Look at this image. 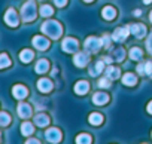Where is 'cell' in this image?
<instances>
[{"label":"cell","instance_id":"1","mask_svg":"<svg viewBox=\"0 0 152 144\" xmlns=\"http://www.w3.org/2000/svg\"><path fill=\"white\" fill-rule=\"evenodd\" d=\"M42 31L45 34H48L49 37H52V39H58L63 33V28L58 24V21H46L42 25Z\"/></svg>","mask_w":152,"mask_h":144},{"label":"cell","instance_id":"2","mask_svg":"<svg viewBox=\"0 0 152 144\" xmlns=\"http://www.w3.org/2000/svg\"><path fill=\"white\" fill-rule=\"evenodd\" d=\"M21 17L24 21H33L36 18V6H34V2L33 0H28V2L23 6V11H21Z\"/></svg>","mask_w":152,"mask_h":144},{"label":"cell","instance_id":"3","mask_svg":"<svg viewBox=\"0 0 152 144\" xmlns=\"http://www.w3.org/2000/svg\"><path fill=\"white\" fill-rule=\"evenodd\" d=\"M78 48H79V43H78V40H76V39H73V37L64 39V42H63V51H66L69 54H73V52L78 51Z\"/></svg>","mask_w":152,"mask_h":144},{"label":"cell","instance_id":"4","mask_svg":"<svg viewBox=\"0 0 152 144\" xmlns=\"http://www.w3.org/2000/svg\"><path fill=\"white\" fill-rule=\"evenodd\" d=\"M102 45H103V42L100 39H97V37H88L87 42H85V49L88 52H97L102 48Z\"/></svg>","mask_w":152,"mask_h":144},{"label":"cell","instance_id":"5","mask_svg":"<svg viewBox=\"0 0 152 144\" xmlns=\"http://www.w3.org/2000/svg\"><path fill=\"white\" fill-rule=\"evenodd\" d=\"M45 135H46V140L51 141V143H58V141H61V132H60L57 128H49V129H46Z\"/></svg>","mask_w":152,"mask_h":144},{"label":"cell","instance_id":"6","mask_svg":"<svg viewBox=\"0 0 152 144\" xmlns=\"http://www.w3.org/2000/svg\"><path fill=\"white\" fill-rule=\"evenodd\" d=\"M5 21L8 25L11 27H17L18 25V15L14 9H8V12L5 14Z\"/></svg>","mask_w":152,"mask_h":144},{"label":"cell","instance_id":"7","mask_svg":"<svg viewBox=\"0 0 152 144\" xmlns=\"http://www.w3.org/2000/svg\"><path fill=\"white\" fill-rule=\"evenodd\" d=\"M88 61H90V56L85 52L84 54H76V56H73V62L78 67H85L88 64Z\"/></svg>","mask_w":152,"mask_h":144},{"label":"cell","instance_id":"8","mask_svg":"<svg viewBox=\"0 0 152 144\" xmlns=\"http://www.w3.org/2000/svg\"><path fill=\"white\" fill-rule=\"evenodd\" d=\"M127 28L130 30V33H133V34L137 36V37H142V36H145V33H146V27L142 25V24H131V25H128Z\"/></svg>","mask_w":152,"mask_h":144},{"label":"cell","instance_id":"9","mask_svg":"<svg viewBox=\"0 0 152 144\" xmlns=\"http://www.w3.org/2000/svg\"><path fill=\"white\" fill-rule=\"evenodd\" d=\"M33 45H34L37 49L45 51V49L49 46V42H48L45 37H42V36H36V37H33Z\"/></svg>","mask_w":152,"mask_h":144},{"label":"cell","instance_id":"10","mask_svg":"<svg viewBox=\"0 0 152 144\" xmlns=\"http://www.w3.org/2000/svg\"><path fill=\"white\" fill-rule=\"evenodd\" d=\"M107 101H109V97H107L106 92H96L94 97H93V103L97 104V106H103Z\"/></svg>","mask_w":152,"mask_h":144},{"label":"cell","instance_id":"11","mask_svg":"<svg viewBox=\"0 0 152 144\" xmlns=\"http://www.w3.org/2000/svg\"><path fill=\"white\" fill-rule=\"evenodd\" d=\"M128 34H130V30L128 28H116L115 33H113V39L116 42H124Z\"/></svg>","mask_w":152,"mask_h":144},{"label":"cell","instance_id":"12","mask_svg":"<svg viewBox=\"0 0 152 144\" xmlns=\"http://www.w3.org/2000/svg\"><path fill=\"white\" fill-rule=\"evenodd\" d=\"M88 89H90V83L85 82V80H81V82H78V83L75 85V92H76V94H79V95L87 94Z\"/></svg>","mask_w":152,"mask_h":144},{"label":"cell","instance_id":"13","mask_svg":"<svg viewBox=\"0 0 152 144\" xmlns=\"http://www.w3.org/2000/svg\"><path fill=\"white\" fill-rule=\"evenodd\" d=\"M12 92H14V97H15L17 100H23V98L27 97V89H26L23 85H15L14 89H12Z\"/></svg>","mask_w":152,"mask_h":144},{"label":"cell","instance_id":"14","mask_svg":"<svg viewBox=\"0 0 152 144\" xmlns=\"http://www.w3.org/2000/svg\"><path fill=\"white\" fill-rule=\"evenodd\" d=\"M18 114H20L21 117H24V119L30 117V116H31V107H30L28 104H26V103H21V104L18 106Z\"/></svg>","mask_w":152,"mask_h":144},{"label":"cell","instance_id":"15","mask_svg":"<svg viewBox=\"0 0 152 144\" xmlns=\"http://www.w3.org/2000/svg\"><path fill=\"white\" fill-rule=\"evenodd\" d=\"M37 88L40 92H49L52 89V82L49 79H40L37 82Z\"/></svg>","mask_w":152,"mask_h":144},{"label":"cell","instance_id":"16","mask_svg":"<svg viewBox=\"0 0 152 144\" xmlns=\"http://www.w3.org/2000/svg\"><path fill=\"white\" fill-rule=\"evenodd\" d=\"M106 77H107L109 80L118 79V77H119V68H116V67H109V68H106Z\"/></svg>","mask_w":152,"mask_h":144},{"label":"cell","instance_id":"17","mask_svg":"<svg viewBox=\"0 0 152 144\" xmlns=\"http://www.w3.org/2000/svg\"><path fill=\"white\" fill-rule=\"evenodd\" d=\"M102 15H103V18H106V20H113L115 15H116V11H115L112 6H106V8H103Z\"/></svg>","mask_w":152,"mask_h":144},{"label":"cell","instance_id":"18","mask_svg":"<svg viewBox=\"0 0 152 144\" xmlns=\"http://www.w3.org/2000/svg\"><path fill=\"white\" fill-rule=\"evenodd\" d=\"M103 68H104V61H97L96 65L90 70V75L91 76H97L99 73H102V71H103Z\"/></svg>","mask_w":152,"mask_h":144},{"label":"cell","instance_id":"19","mask_svg":"<svg viewBox=\"0 0 152 144\" xmlns=\"http://www.w3.org/2000/svg\"><path fill=\"white\" fill-rule=\"evenodd\" d=\"M122 83H124L125 86H134V85H136V76L131 75V73L124 75V77H122Z\"/></svg>","mask_w":152,"mask_h":144},{"label":"cell","instance_id":"20","mask_svg":"<svg viewBox=\"0 0 152 144\" xmlns=\"http://www.w3.org/2000/svg\"><path fill=\"white\" fill-rule=\"evenodd\" d=\"M48 122H49V119H48V116H46V114H37V116L34 117V123H36L37 126H40V128L46 126V125H48Z\"/></svg>","mask_w":152,"mask_h":144},{"label":"cell","instance_id":"21","mask_svg":"<svg viewBox=\"0 0 152 144\" xmlns=\"http://www.w3.org/2000/svg\"><path fill=\"white\" fill-rule=\"evenodd\" d=\"M33 52L30 51V49H24L21 54H20V59L23 61V62H30L31 59H33Z\"/></svg>","mask_w":152,"mask_h":144},{"label":"cell","instance_id":"22","mask_svg":"<svg viewBox=\"0 0 152 144\" xmlns=\"http://www.w3.org/2000/svg\"><path fill=\"white\" fill-rule=\"evenodd\" d=\"M48 67H49V62L46 59H40L36 64V71H37V73H45V71L48 70Z\"/></svg>","mask_w":152,"mask_h":144},{"label":"cell","instance_id":"23","mask_svg":"<svg viewBox=\"0 0 152 144\" xmlns=\"http://www.w3.org/2000/svg\"><path fill=\"white\" fill-rule=\"evenodd\" d=\"M88 120H90L91 125H100L103 122V116L100 113H93V114H90V119Z\"/></svg>","mask_w":152,"mask_h":144},{"label":"cell","instance_id":"24","mask_svg":"<svg viewBox=\"0 0 152 144\" xmlns=\"http://www.w3.org/2000/svg\"><path fill=\"white\" fill-rule=\"evenodd\" d=\"M34 131V128H33V125L30 123V122H26V123H23V126H21V132H23V135H30L31 132Z\"/></svg>","mask_w":152,"mask_h":144},{"label":"cell","instance_id":"25","mask_svg":"<svg viewBox=\"0 0 152 144\" xmlns=\"http://www.w3.org/2000/svg\"><path fill=\"white\" fill-rule=\"evenodd\" d=\"M130 56H131V59H140L142 58V49H139V48H131L130 49Z\"/></svg>","mask_w":152,"mask_h":144},{"label":"cell","instance_id":"26","mask_svg":"<svg viewBox=\"0 0 152 144\" xmlns=\"http://www.w3.org/2000/svg\"><path fill=\"white\" fill-rule=\"evenodd\" d=\"M11 65V59L6 54H2L0 55V68H5V67H9Z\"/></svg>","mask_w":152,"mask_h":144},{"label":"cell","instance_id":"27","mask_svg":"<svg viewBox=\"0 0 152 144\" xmlns=\"http://www.w3.org/2000/svg\"><path fill=\"white\" fill-rule=\"evenodd\" d=\"M11 123V116L8 113H0V126H6Z\"/></svg>","mask_w":152,"mask_h":144},{"label":"cell","instance_id":"28","mask_svg":"<svg viewBox=\"0 0 152 144\" xmlns=\"http://www.w3.org/2000/svg\"><path fill=\"white\" fill-rule=\"evenodd\" d=\"M76 143H91V137L88 134H82L76 137Z\"/></svg>","mask_w":152,"mask_h":144},{"label":"cell","instance_id":"29","mask_svg":"<svg viewBox=\"0 0 152 144\" xmlns=\"http://www.w3.org/2000/svg\"><path fill=\"white\" fill-rule=\"evenodd\" d=\"M40 15H42V17H49V15H52V8H51V6H42V8H40Z\"/></svg>","mask_w":152,"mask_h":144},{"label":"cell","instance_id":"30","mask_svg":"<svg viewBox=\"0 0 152 144\" xmlns=\"http://www.w3.org/2000/svg\"><path fill=\"white\" fill-rule=\"evenodd\" d=\"M145 75L152 77V61H146L145 62Z\"/></svg>","mask_w":152,"mask_h":144},{"label":"cell","instance_id":"31","mask_svg":"<svg viewBox=\"0 0 152 144\" xmlns=\"http://www.w3.org/2000/svg\"><path fill=\"white\" fill-rule=\"evenodd\" d=\"M110 83H109V79L106 77V79H100V82H99V86H102V88H107Z\"/></svg>","mask_w":152,"mask_h":144},{"label":"cell","instance_id":"32","mask_svg":"<svg viewBox=\"0 0 152 144\" xmlns=\"http://www.w3.org/2000/svg\"><path fill=\"white\" fill-rule=\"evenodd\" d=\"M54 2H55V5H57L58 8H63V6H66L67 0H54Z\"/></svg>","mask_w":152,"mask_h":144},{"label":"cell","instance_id":"33","mask_svg":"<svg viewBox=\"0 0 152 144\" xmlns=\"http://www.w3.org/2000/svg\"><path fill=\"white\" fill-rule=\"evenodd\" d=\"M102 42H103V45H104V46H109V42H110V37H107V36H103V39H102Z\"/></svg>","mask_w":152,"mask_h":144},{"label":"cell","instance_id":"34","mask_svg":"<svg viewBox=\"0 0 152 144\" xmlns=\"http://www.w3.org/2000/svg\"><path fill=\"white\" fill-rule=\"evenodd\" d=\"M148 48H149V52L152 54V34H151V37H149V40H148Z\"/></svg>","mask_w":152,"mask_h":144},{"label":"cell","instance_id":"35","mask_svg":"<svg viewBox=\"0 0 152 144\" xmlns=\"http://www.w3.org/2000/svg\"><path fill=\"white\" fill-rule=\"evenodd\" d=\"M148 111H149V113L152 114V101H151V103L148 104Z\"/></svg>","mask_w":152,"mask_h":144},{"label":"cell","instance_id":"36","mask_svg":"<svg viewBox=\"0 0 152 144\" xmlns=\"http://www.w3.org/2000/svg\"><path fill=\"white\" fill-rule=\"evenodd\" d=\"M151 2H152V0H145V3H146V5H148V3H151Z\"/></svg>","mask_w":152,"mask_h":144},{"label":"cell","instance_id":"37","mask_svg":"<svg viewBox=\"0 0 152 144\" xmlns=\"http://www.w3.org/2000/svg\"><path fill=\"white\" fill-rule=\"evenodd\" d=\"M149 18H151V22H152V12H151V15H149Z\"/></svg>","mask_w":152,"mask_h":144},{"label":"cell","instance_id":"38","mask_svg":"<svg viewBox=\"0 0 152 144\" xmlns=\"http://www.w3.org/2000/svg\"><path fill=\"white\" fill-rule=\"evenodd\" d=\"M84 2H93V0H84Z\"/></svg>","mask_w":152,"mask_h":144}]
</instances>
